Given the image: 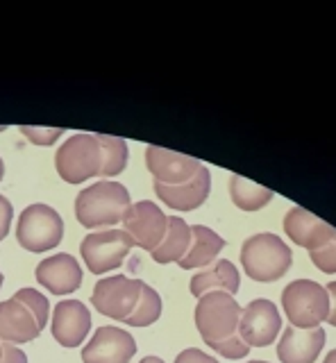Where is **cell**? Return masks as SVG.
<instances>
[{"label": "cell", "instance_id": "cell-3", "mask_svg": "<svg viewBox=\"0 0 336 363\" xmlns=\"http://www.w3.org/2000/svg\"><path fill=\"white\" fill-rule=\"evenodd\" d=\"M241 306L234 295L223 291L205 293L196 304V327L205 343L211 347L239 334Z\"/></svg>", "mask_w": 336, "mask_h": 363}, {"label": "cell", "instance_id": "cell-8", "mask_svg": "<svg viewBox=\"0 0 336 363\" xmlns=\"http://www.w3.org/2000/svg\"><path fill=\"white\" fill-rule=\"evenodd\" d=\"M141 286H143L141 279H130L125 275H111L100 279L91 293L94 309L100 315L111 318V320L125 323L128 315L134 311V306L139 302Z\"/></svg>", "mask_w": 336, "mask_h": 363}, {"label": "cell", "instance_id": "cell-15", "mask_svg": "<svg viewBox=\"0 0 336 363\" xmlns=\"http://www.w3.org/2000/svg\"><path fill=\"white\" fill-rule=\"evenodd\" d=\"M284 232L296 245L307 247L309 252L327 245L336 236V230L332 225H327L325 220H320L318 216H313L311 211L302 209V207L289 209L286 218H284Z\"/></svg>", "mask_w": 336, "mask_h": 363}, {"label": "cell", "instance_id": "cell-31", "mask_svg": "<svg viewBox=\"0 0 336 363\" xmlns=\"http://www.w3.org/2000/svg\"><path fill=\"white\" fill-rule=\"evenodd\" d=\"M0 363H28V354L18 345L3 343V347H0Z\"/></svg>", "mask_w": 336, "mask_h": 363}, {"label": "cell", "instance_id": "cell-7", "mask_svg": "<svg viewBox=\"0 0 336 363\" xmlns=\"http://www.w3.org/2000/svg\"><path fill=\"white\" fill-rule=\"evenodd\" d=\"M132 247H134V241L130 238V234L111 227V230L86 234L80 243V255L84 259L89 272L105 275V272L118 270L125 264Z\"/></svg>", "mask_w": 336, "mask_h": 363}, {"label": "cell", "instance_id": "cell-4", "mask_svg": "<svg viewBox=\"0 0 336 363\" xmlns=\"http://www.w3.org/2000/svg\"><path fill=\"white\" fill-rule=\"evenodd\" d=\"M64 238V218L50 204H30L18 216L16 241L28 252H50Z\"/></svg>", "mask_w": 336, "mask_h": 363}, {"label": "cell", "instance_id": "cell-39", "mask_svg": "<svg viewBox=\"0 0 336 363\" xmlns=\"http://www.w3.org/2000/svg\"><path fill=\"white\" fill-rule=\"evenodd\" d=\"M0 347H3V343H0Z\"/></svg>", "mask_w": 336, "mask_h": 363}, {"label": "cell", "instance_id": "cell-22", "mask_svg": "<svg viewBox=\"0 0 336 363\" xmlns=\"http://www.w3.org/2000/svg\"><path fill=\"white\" fill-rule=\"evenodd\" d=\"M230 196H232V202L237 204L241 211H257L273 200V191L257 184V182L245 179L241 175H232L230 177Z\"/></svg>", "mask_w": 336, "mask_h": 363}, {"label": "cell", "instance_id": "cell-27", "mask_svg": "<svg viewBox=\"0 0 336 363\" xmlns=\"http://www.w3.org/2000/svg\"><path fill=\"white\" fill-rule=\"evenodd\" d=\"M309 257H311V264L316 266L320 272H327V275L336 272V236L327 245H323L320 250L309 252Z\"/></svg>", "mask_w": 336, "mask_h": 363}, {"label": "cell", "instance_id": "cell-33", "mask_svg": "<svg viewBox=\"0 0 336 363\" xmlns=\"http://www.w3.org/2000/svg\"><path fill=\"white\" fill-rule=\"evenodd\" d=\"M139 363H166L164 359H159V357H143Z\"/></svg>", "mask_w": 336, "mask_h": 363}, {"label": "cell", "instance_id": "cell-11", "mask_svg": "<svg viewBox=\"0 0 336 363\" xmlns=\"http://www.w3.org/2000/svg\"><path fill=\"white\" fill-rule=\"evenodd\" d=\"M137 354V340L121 327H98L82 347V363H130Z\"/></svg>", "mask_w": 336, "mask_h": 363}, {"label": "cell", "instance_id": "cell-10", "mask_svg": "<svg viewBox=\"0 0 336 363\" xmlns=\"http://www.w3.org/2000/svg\"><path fill=\"white\" fill-rule=\"evenodd\" d=\"M282 329V315L271 300H252L241 309L239 336L248 347H266L275 343Z\"/></svg>", "mask_w": 336, "mask_h": 363}, {"label": "cell", "instance_id": "cell-35", "mask_svg": "<svg viewBox=\"0 0 336 363\" xmlns=\"http://www.w3.org/2000/svg\"><path fill=\"white\" fill-rule=\"evenodd\" d=\"M3 175H5V164H3V159H0V182H3Z\"/></svg>", "mask_w": 336, "mask_h": 363}, {"label": "cell", "instance_id": "cell-2", "mask_svg": "<svg viewBox=\"0 0 336 363\" xmlns=\"http://www.w3.org/2000/svg\"><path fill=\"white\" fill-rule=\"evenodd\" d=\"M293 255H291L289 245L277 234L264 232L245 238L241 245V266L243 272L254 281H277L284 277Z\"/></svg>", "mask_w": 336, "mask_h": 363}, {"label": "cell", "instance_id": "cell-1", "mask_svg": "<svg viewBox=\"0 0 336 363\" xmlns=\"http://www.w3.org/2000/svg\"><path fill=\"white\" fill-rule=\"evenodd\" d=\"M132 207L130 191L121 182H94L75 198V218L86 230H111Z\"/></svg>", "mask_w": 336, "mask_h": 363}, {"label": "cell", "instance_id": "cell-12", "mask_svg": "<svg viewBox=\"0 0 336 363\" xmlns=\"http://www.w3.org/2000/svg\"><path fill=\"white\" fill-rule=\"evenodd\" d=\"M145 168L150 170L155 182H162L166 186H177L191 182L203 164L194 157L166 150L159 145H148L145 147Z\"/></svg>", "mask_w": 336, "mask_h": 363}, {"label": "cell", "instance_id": "cell-23", "mask_svg": "<svg viewBox=\"0 0 336 363\" xmlns=\"http://www.w3.org/2000/svg\"><path fill=\"white\" fill-rule=\"evenodd\" d=\"M96 139L103 150V170L100 177H116L121 175L128 166V143L121 136H109V134H96Z\"/></svg>", "mask_w": 336, "mask_h": 363}, {"label": "cell", "instance_id": "cell-38", "mask_svg": "<svg viewBox=\"0 0 336 363\" xmlns=\"http://www.w3.org/2000/svg\"><path fill=\"white\" fill-rule=\"evenodd\" d=\"M7 128H5V125H0V132H5Z\"/></svg>", "mask_w": 336, "mask_h": 363}, {"label": "cell", "instance_id": "cell-17", "mask_svg": "<svg viewBox=\"0 0 336 363\" xmlns=\"http://www.w3.org/2000/svg\"><path fill=\"white\" fill-rule=\"evenodd\" d=\"M325 345V329H298L289 327L279 338L277 357L282 363H313Z\"/></svg>", "mask_w": 336, "mask_h": 363}, {"label": "cell", "instance_id": "cell-6", "mask_svg": "<svg viewBox=\"0 0 336 363\" xmlns=\"http://www.w3.org/2000/svg\"><path fill=\"white\" fill-rule=\"evenodd\" d=\"M282 306L291 327L313 329L327 320L330 295L327 289L311 279H296L282 291Z\"/></svg>", "mask_w": 336, "mask_h": 363}, {"label": "cell", "instance_id": "cell-19", "mask_svg": "<svg viewBox=\"0 0 336 363\" xmlns=\"http://www.w3.org/2000/svg\"><path fill=\"white\" fill-rule=\"evenodd\" d=\"M239 286H241V275L237 266H234L230 259H218L203 272L194 275L191 284H189V291H191L196 298H203L205 293H211V291H223V293L234 295V293H239Z\"/></svg>", "mask_w": 336, "mask_h": 363}, {"label": "cell", "instance_id": "cell-30", "mask_svg": "<svg viewBox=\"0 0 336 363\" xmlns=\"http://www.w3.org/2000/svg\"><path fill=\"white\" fill-rule=\"evenodd\" d=\"M175 363H218V359L211 354H205V352L198 347H186L184 352L177 354Z\"/></svg>", "mask_w": 336, "mask_h": 363}, {"label": "cell", "instance_id": "cell-34", "mask_svg": "<svg viewBox=\"0 0 336 363\" xmlns=\"http://www.w3.org/2000/svg\"><path fill=\"white\" fill-rule=\"evenodd\" d=\"M323 363H336V350H332L327 357H325V361Z\"/></svg>", "mask_w": 336, "mask_h": 363}, {"label": "cell", "instance_id": "cell-9", "mask_svg": "<svg viewBox=\"0 0 336 363\" xmlns=\"http://www.w3.org/2000/svg\"><path fill=\"white\" fill-rule=\"evenodd\" d=\"M121 223H123V232L130 234L134 245H139L150 255L159 247L168 230V216L155 202L148 200L132 202V207L125 211Z\"/></svg>", "mask_w": 336, "mask_h": 363}, {"label": "cell", "instance_id": "cell-18", "mask_svg": "<svg viewBox=\"0 0 336 363\" xmlns=\"http://www.w3.org/2000/svg\"><path fill=\"white\" fill-rule=\"evenodd\" d=\"M39 334L41 329L37 327V320L23 304L14 298L0 302V343L23 345L39 338Z\"/></svg>", "mask_w": 336, "mask_h": 363}, {"label": "cell", "instance_id": "cell-36", "mask_svg": "<svg viewBox=\"0 0 336 363\" xmlns=\"http://www.w3.org/2000/svg\"><path fill=\"white\" fill-rule=\"evenodd\" d=\"M3 281H5V277H3V272H0V289H3Z\"/></svg>", "mask_w": 336, "mask_h": 363}, {"label": "cell", "instance_id": "cell-14", "mask_svg": "<svg viewBox=\"0 0 336 363\" xmlns=\"http://www.w3.org/2000/svg\"><path fill=\"white\" fill-rule=\"evenodd\" d=\"M35 277L52 295H69L82 286V266L69 252L46 257L37 266Z\"/></svg>", "mask_w": 336, "mask_h": 363}, {"label": "cell", "instance_id": "cell-20", "mask_svg": "<svg viewBox=\"0 0 336 363\" xmlns=\"http://www.w3.org/2000/svg\"><path fill=\"white\" fill-rule=\"evenodd\" d=\"M223 247H225V238L218 236L214 230L205 225H191V245L177 264L184 270L207 268L209 264H214Z\"/></svg>", "mask_w": 336, "mask_h": 363}, {"label": "cell", "instance_id": "cell-16", "mask_svg": "<svg viewBox=\"0 0 336 363\" xmlns=\"http://www.w3.org/2000/svg\"><path fill=\"white\" fill-rule=\"evenodd\" d=\"M209 191H211V173L207 166L200 168L198 175L191 182H186V184L166 186L162 182H155L157 198L164 200L175 211H194L198 207H203L209 198Z\"/></svg>", "mask_w": 336, "mask_h": 363}, {"label": "cell", "instance_id": "cell-29", "mask_svg": "<svg viewBox=\"0 0 336 363\" xmlns=\"http://www.w3.org/2000/svg\"><path fill=\"white\" fill-rule=\"evenodd\" d=\"M12 218H14V207L5 196H0V241H5V236L12 230Z\"/></svg>", "mask_w": 336, "mask_h": 363}, {"label": "cell", "instance_id": "cell-13", "mask_svg": "<svg viewBox=\"0 0 336 363\" xmlns=\"http://www.w3.org/2000/svg\"><path fill=\"white\" fill-rule=\"evenodd\" d=\"M50 332L62 347L82 345L91 332V311L80 300H62L52 309Z\"/></svg>", "mask_w": 336, "mask_h": 363}, {"label": "cell", "instance_id": "cell-28", "mask_svg": "<svg viewBox=\"0 0 336 363\" xmlns=\"http://www.w3.org/2000/svg\"><path fill=\"white\" fill-rule=\"evenodd\" d=\"M211 350L218 352L220 357H225V359H232V361H239L243 357H248V352L250 347L243 343V338L237 334V336H232L228 340H223V343H216V345H211Z\"/></svg>", "mask_w": 336, "mask_h": 363}, {"label": "cell", "instance_id": "cell-25", "mask_svg": "<svg viewBox=\"0 0 336 363\" xmlns=\"http://www.w3.org/2000/svg\"><path fill=\"white\" fill-rule=\"evenodd\" d=\"M14 300L26 306L32 313V318L37 320V327L43 332V327L48 325V318H50V304L46 295L39 293L37 289H21L14 293Z\"/></svg>", "mask_w": 336, "mask_h": 363}, {"label": "cell", "instance_id": "cell-21", "mask_svg": "<svg viewBox=\"0 0 336 363\" xmlns=\"http://www.w3.org/2000/svg\"><path fill=\"white\" fill-rule=\"evenodd\" d=\"M189 245H191V225H186L184 218H177V216H168L164 241L150 257L157 264H177L186 255Z\"/></svg>", "mask_w": 336, "mask_h": 363}, {"label": "cell", "instance_id": "cell-5", "mask_svg": "<svg viewBox=\"0 0 336 363\" xmlns=\"http://www.w3.org/2000/svg\"><path fill=\"white\" fill-rule=\"evenodd\" d=\"M55 168L57 175L69 184H82V182L98 177L103 170V150L96 134H73L69 136L55 155Z\"/></svg>", "mask_w": 336, "mask_h": 363}, {"label": "cell", "instance_id": "cell-37", "mask_svg": "<svg viewBox=\"0 0 336 363\" xmlns=\"http://www.w3.org/2000/svg\"><path fill=\"white\" fill-rule=\"evenodd\" d=\"M248 363H268V361H248Z\"/></svg>", "mask_w": 336, "mask_h": 363}, {"label": "cell", "instance_id": "cell-24", "mask_svg": "<svg viewBox=\"0 0 336 363\" xmlns=\"http://www.w3.org/2000/svg\"><path fill=\"white\" fill-rule=\"evenodd\" d=\"M162 315V298L152 286L143 281L141 293H139V302L134 306V311L128 315L125 325L130 327H150L152 323L159 320Z\"/></svg>", "mask_w": 336, "mask_h": 363}, {"label": "cell", "instance_id": "cell-26", "mask_svg": "<svg viewBox=\"0 0 336 363\" xmlns=\"http://www.w3.org/2000/svg\"><path fill=\"white\" fill-rule=\"evenodd\" d=\"M18 132L23 134L32 145H41V147L52 145L64 134L62 128H32V125H21Z\"/></svg>", "mask_w": 336, "mask_h": 363}, {"label": "cell", "instance_id": "cell-32", "mask_svg": "<svg viewBox=\"0 0 336 363\" xmlns=\"http://www.w3.org/2000/svg\"><path fill=\"white\" fill-rule=\"evenodd\" d=\"M327 289V295H330V315H327V323L332 327H336V281H332Z\"/></svg>", "mask_w": 336, "mask_h": 363}]
</instances>
